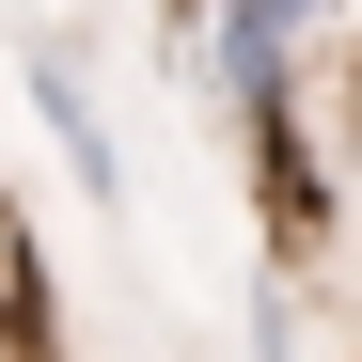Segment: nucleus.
Returning a JSON list of instances; mask_svg holds the SVG:
<instances>
[{
  "mask_svg": "<svg viewBox=\"0 0 362 362\" xmlns=\"http://www.w3.org/2000/svg\"><path fill=\"white\" fill-rule=\"evenodd\" d=\"M346 362H362V346H346Z\"/></svg>",
  "mask_w": 362,
  "mask_h": 362,
  "instance_id": "423d86ee",
  "label": "nucleus"
},
{
  "mask_svg": "<svg viewBox=\"0 0 362 362\" xmlns=\"http://www.w3.org/2000/svg\"><path fill=\"white\" fill-rule=\"evenodd\" d=\"M0 346H47V252H32L16 189H0Z\"/></svg>",
  "mask_w": 362,
  "mask_h": 362,
  "instance_id": "20e7f679",
  "label": "nucleus"
},
{
  "mask_svg": "<svg viewBox=\"0 0 362 362\" xmlns=\"http://www.w3.org/2000/svg\"><path fill=\"white\" fill-rule=\"evenodd\" d=\"M236 158H252V221H268V268L315 284L331 268V236H346V158L315 127V95H252V110H221Z\"/></svg>",
  "mask_w": 362,
  "mask_h": 362,
  "instance_id": "f257e3e1",
  "label": "nucleus"
},
{
  "mask_svg": "<svg viewBox=\"0 0 362 362\" xmlns=\"http://www.w3.org/2000/svg\"><path fill=\"white\" fill-rule=\"evenodd\" d=\"M315 47H331V0H221V32H205V110H252V95H299L315 79Z\"/></svg>",
  "mask_w": 362,
  "mask_h": 362,
  "instance_id": "7ed1b4c3",
  "label": "nucleus"
},
{
  "mask_svg": "<svg viewBox=\"0 0 362 362\" xmlns=\"http://www.w3.org/2000/svg\"><path fill=\"white\" fill-rule=\"evenodd\" d=\"M16 64H32V127L64 142V173H79L95 205H127V142H110V95H95V47H79L64 16H32V32H16Z\"/></svg>",
  "mask_w": 362,
  "mask_h": 362,
  "instance_id": "f03ea898",
  "label": "nucleus"
},
{
  "mask_svg": "<svg viewBox=\"0 0 362 362\" xmlns=\"http://www.w3.org/2000/svg\"><path fill=\"white\" fill-rule=\"evenodd\" d=\"M142 16H158V47H205V32H221V0H142Z\"/></svg>",
  "mask_w": 362,
  "mask_h": 362,
  "instance_id": "39448f33",
  "label": "nucleus"
}]
</instances>
